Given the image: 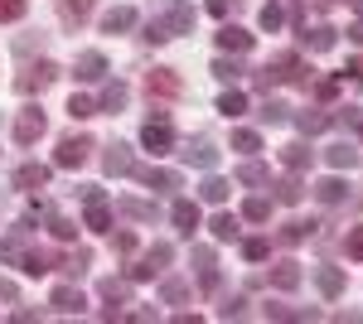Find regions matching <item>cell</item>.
I'll return each mask as SVG.
<instances>
[{
	"instance_id": "cell-22",
	"label": "cell",
	"mask_w": 363,
	"mask_h": 324,
	"mask_svg": "<svg viewBox=\"0 0 363 324\" xmlns=\"http://www.w3.org/2000/svg\"><path fill=\"white\" fill-rule=\"evenodd\" d=\"M315 286H320V296H325V300H339V296H344V271H339V267H320V271H315Z\"/></svg>"
},
{
	"instance_id": "cell-16",
	"label": "cell",
	"mask_w": 363,
	"mask_h": 324,
	"mask_svg": "<svg viewBox=\"0 0 363 324\" xmlns=\"http://www.w3.org/2000/svg\"><path fill=\"white\" fill-rule=\"evenodd\" d=\"M301 44H306L310 54H330V49L339 44V29H330V25H315V29H306V34H301Z\"/></svg>"
},
{
	"instance_id": "cell-35",
	"label": "cell",
	"mask_w": 363,
	"mask_h": 324,
	"mask_svg": "<svg viewBox=\"0 0 363 324\" xmlns=\"http://www.w3.org/2000/svg\"><path fill=\"white\" fill-rule=\"evenodd\" d=\"M218 111H223L228 121H233V116H242V111H247V92H238V87H228L223 97H218Z\"/></svg>"
},
{
	"instance_id": "cell-51",
	"label": "cell",
	"mask_w": 363,
	"mask_h": 324,
	"mask_svg": "<svg viewBox=\"0 0 363 324\" xmlns=\"http://www.w3.org/2000/svg\"><path fill=\"white\" fill-rule=\"evenodd\" d=\"M242 310H247V300H242V296H233V300H223V305H218V315H223V320H238Z\"/></svg>"
},
{
	"instance_id": "cell-23",
	"label": "cell",
	"mask_w": 363,
	"mask_h": 324,
	"mask_svg": "<svg viewBox=\"0 0 363 324\" xmlns=\"http://www.w3.org/2000/svg\"><path fill=\"white\" fill-rule=\"evenodd\" d=\"M165 25H169V39H174V34H189V29H194V10H189L184 0H174L169 15H165Z\"/></svg>"
},
{
	"instance_id": "cell-3",
	"label": "cell",
	"mask_w": 363,
	"mask_h": 324,
	"mask_svg": "<svg viewBox=\"0 0 363 324\" xmlns=\"http://www.w3.org/2000/svg\"><path fill=\"white\" fill-rule=\"evenodd\" d=\"M145 97L150 102H174V97H184V78L174 68H150L145 73Z\"/></svg>"
},
{
	"instance_id": "cell-29",
	"label": "cell",
	"mask_w": 363,
	"mask_h": 324,
	"mask_svg": "<svg viewBox=\"0 0 363 324\" xmlns=\"http://www.w3.org/2000/svg\"><path fill=\"white\" fill-rule=\"evenodd\" d=\"M281 164H286V169H306V164H310V145H306V140L281 145Z\"/></svg>"
},
{
	"instance_id": "cell-59",
	"label": "cell",
	"mask_w": 363,
	"mask_h": 324,
	"mask_svg": "<svg viewBox=\"0 0 363 324\" xmlns=\"http://www.w3.org/2000/svg\"><path fill=\"white\" fill-rule=\"evenodd\" d=\"M349 39H354V44H363V20H359V25H349Z\"/></svg>"
},
{
	"instance_id": "cell-26",
	"label": "cell",
	"mask_w": 363,
	"mask_h": 324,
	"mask_svg": "<svg viewBox=\"0 0 363 324\" xmlns=\"http://www.w3.org/2000/svg\"><path fill=\"white\" fill-rule=\"evenodd\" d=\"M296 126H301V135H320V131H330V126H335V116H330V111H301V116H296Z\"/></svg>"
},
{
	"instance_id": "cell-40",
	"label": "cell",
	"mask_w": 363,
	"mask_h": 324,
	"mask_svg": "<svg viewBox=\"0 0 363 324\" xmlns=\"http://www.w3.org/2000/svg\"><path fill=\"white\" fill-rule=\"evenodd\" d=\"M58 267L68 271V276H83L92 267V252H68V257H58Z\"/></svg>"
},
{
	"instance_id": "cell-33",
	"label": "cell",
	"mask_w": 363,
	"mask_h": 324,
	"mask_svg": "<svg viewBox=\"0 0 363 324\" xmlns=\"http://www.w3.org/2000/svg\"><path fill=\"white\" fill-rule=\"evenodd\" d=\"M238 184H272V169L262 160H247V164H238Z\"/></svg>"
},
{
	"instance_id": "cell-28",
	"label": "cell",
	"mask_w": 363,
	"mask_h": 324,
	"mask_svg": "<svg viewBox=\"0 0 363 324\" xmlns=\"http://www.w3.org/2000/svg\"><path fill=\"white\" fill-rule=\"evenodd\" d=\"M272 189H277V203H301V199H306V184L296 179V169H291L286 179H277Z\"/></svg>"
},
{
	"instance_id": "cell-17",
	"label": "cell",
	"mask_w": 363,
	"mask_h": 324,
	"mask_svg": "<svg viewBox=\"0 0 363 324\" xmlns=\"http://www.w3.org/2000/svg\"><path fill=\"white\" fill-rule=\"evenodd\" d=\"M301 281H306V271H301V262H291V257L272 267V286H277V291H296Z\"/></svg>"
},
{
	"instance_id": "cell-55",
	"label": "cell",
	"mask_w": 363,
	"mask_h": 324,
	"mask_svg": "<svg viewBox=\"0 0 363 324\" xmlns=\"http://www.w3.org/2000/svg\"><path fill=\"white\" fill-rule=\"evenodd\" d=\"M0 300H5V305H15V300H20V291H15V281H5V276H0Z\"/></svg>"
},
{
	"instance_id": "cell-34",
	"label": "cell",
	"mask_w": 363,
	"mask_h": 324,
	"mask_svg": "<svg viewBox=\"0 0 363 324\" xmlns=\"http://www.w3.org/2000/svg\"><path fill=\"white\" fill-rule=\"evenodd\" d=\"M116 213H126V218H140V223H150V218H155V203H145V199H116Z\"/></svg>"
},
{
	"instance_id": "cell-10",
	"label": "cell",
	"mask_w": 363,
	"mask_h": 324,
	"mask_svg": "<svg viewBox=\"0 0 363 324\" xmlns=\"http://www.w3.org/2000/svg\"><path fill=\"white\" fill-rule=\"evenodd\" d=\"M49 174H54V164H20L10 184H15V189H25V194H39L44 184H49Z\"/></svg>"
},
{
	"instance_id": "cell-15",
	"label": "cell",
	"mask_w": 363,
	"mask_h": 324,
	"mask_svg": "<svg viewBox=\"0 0 363 324\" xmlns=\"http://www.w3.org/2000/svg\"><path fill=\"white\" fill-rule=\"evenodd\" d=\"M131 174H136L140 184H145V189H179V174H174V169H160V164H150V169H131Z\"/></svg>"
},
{
	"instance_id": "cell-14",
	"label": "cell",
	"mask_w": 363,
	"mask_h": 324,
	"mask_svg": "<svg viewBox=\"0 0 363 324\" xmlns=\"http://www.w3.org/2000/svg\"><path fill=\"white\" fill-rule=\"evenodd\" d=\"M92 5H97V0H58V20L68 29H83L87 20H92Z\"/></svg>"
},
{
	"instance_id": "cell-13",
	"label": "cell",
	"mask_w": 363,
	"mask_h": 324,
	"mask_svg": "<svg viewBox=\"0 0 363 324\" xmlns=\"http://www.w3.org/2000/svg\"><path fill=\"white\" fill-rule=\"evenodd\" d=\"M102 169H107V174H131V169H136V160H131V145H121V140H112V145H107V155H102Z\"/></svg>"
},
{
	"instance_id": "cell-18",
	"label": "cell",
	"mask_w": 363,
	"mask_h": 324,
	"mask_svg": "<svg viewBox=\"0 0 363 324\" xmlns=\"http://www.w3.org/2000/svg\"><path fill=\"white\" fill-rule=\"evenodd\" d=\"M126 29H136V10L131 5H112L102 15V34H126Z\"/></svg>"
},
{
	"instance_id": "cell-31",
	"label": "cell",
	"mask_w": 363,
	"mask_h": 324,
	"mask_svg": "<svg viewBox=\"0 0 363 324\" xmlns=\"http://www.w3.org/2000/svg\"><path fill=\"white\" fill-rule=\"evenodd\" d=\"M228 189H233L228 179H218V174H208V179L199 184V199H203V203H228Z\"/></svg>"
},
{
	"instance_id": "cell-24",
	"label": "cell",
	"mask_w": 363,
	"mask_h": 324,
	"mask_svg": "<svg viewBox=\"0 0 363 324\" xmlns=\"http://www.w3.org/2000/svg\"><path fill=\"white\" fill-rule=\"evenodd\" d=\"M83 228H92V233H112V208H107V199H97V203H87V213H83Z\"/></svg>"
},
{
	"instance_id": "cell-54",
	"label": "cell",
	"mask_w": 363,
	"mask_h": 324,
	"mask_svg": "<svg viewBox=\"0 0 363 324\" xmlns=\"http://www.w3.org/2000/svg\"><path fill=\"white\" fill-rule=\"evenodd\" d=\"M335 121H339V126H363V111L359 107H339Z\"/></svg>"
},
{
	"instance_id": "cell-48",
	"label": "cell",
	"mask_w": 363,
	"mask_h": 324,
	"mask_svg": "<svg viewBox=\"0 0 363 324\" xmlns=\"http://www.w3.org/2000/svg\"><path fill=\"white\" fill-rule=\"evenodd\" d=\"M238 73H242V68H238L233 58H213V78H223V82H238Z\"/></svg>"
},
{
	"instance_id": "cell-11",
	"label": "cell",
	"mask_w": 363,
	"mask_h": 324,
	"mask_svg": "<svg viewBox=\"0 0 363 324\" xmlns=\"http://www.w3.org/2000/svg\"><path fill=\"white\" fill-rule=\"evenodd\" d=\"M49 305H54L58 315H83V310H87V296L78 291V286H54Z\"/></svg>"
},
{
	"instance_id": "cell-57",
	"label": "cell",
	"mask_w": 363,
	"mask_h": 324,
	"mask_svg": "<svg viewBox=\"0 0 363 324\" xmlns=\"http://www.w3.org/2000/svg\"><path fill=\"white\" fill-rule=\"evenodd\" d=\"M203 5H208V15H218V20H223L228 10H233V0H203Z\"/></svg>"
},
{
	"instance_id": "cell-46",
	"label": "cell",
	"mask_w": 363,
	"mask_h": 324,
	"mask_svg": "<svg viewBox=\"0 0 363 324\" xmlns=\"http://www.w3.org/2000/svg\"><path fill=\"white\" fill-rule=\"evenodd\" d=\"M160 296H165V305H184V300H189V286H184V281H165Z\"/></svg>"
},
{
	"instance_id": "cell-25",
	"label": "cell",
	"mask_w": 363,
	"mask_h": 324,
	"mask_svg": "<svg viewBox=\"0 0 363 324\" xmlns=\"http://www.w3.org/2000/svg\"><path fill=\"white\" fill-rule=\"evenodd\" d=\"M344 194H349V184H344L339 174H325V179L315 184V199H320V203H344Z\"/></svg>"
},
{
	"instance_id": "cell-60",
	"label": "cell",
	"mask_w": 363,
	"mask_h": 324,
	"mask_svg": "<svg viewBox=\"0 0 363 324\" xmlns=\"http://www.w3.org/2000/svg\"><path fill=\"white\" fill-rule=\"evenodd\" d=\"M349 5H354V10H359V15H363V0H349Z\"/></svg>"
},
{
	"instance_id": "cell-58",
	"label": "cell",
	"mask_w": 363,
	"mask_h": 324,
	"mask_svg": "<svg viewBox=\"0 0 363 324\" xmlns=\"http://www.w3.org/2000/svg\"><path fill=\"white\" fill-rule=\"evenodd\" d=\"M344 73H349L354 82H363V58H349V68H344Z\"/></svg>"
},
{
	"instance_id": "cell-5",
	"label": "cell",
	"mask_w": 363,
	"mask_h": 324,
	"mask_svg": "<svg viewBox=\"0 0 363 324\" xmlns=\"http://www.w3.org/2000/svg\"><path fill=\"white\" fill-rule=\"evenodd\" d=\"M58 82V63L54 58H39V63H29L25 73L15 78V87L25 92V97H34V92H44V87H54Z\"/></svg>"
},
{
	"instance_id": "cell-41",
	"label": "cell",
	"mask_w": 363,
	"mask_h": 324,
	"mask_svg": "<svg viewBox=\"0 0 363 324\" xmlns=\"http://www.w3.org/2000/svg\"><path fill=\"white\" fill-rule=\"evenodd\" d=\"M310 233H315V223H306V218H291V223L281 228V238H286V242H306Z\"/></svg>"
},
{
	"instance_id": "cell-19",
	"label": "cell",
	"mask_w": 363,
	"mask_h": 324,
	"mask_svg": "<svg viewBox=\"0 0 363 324\" xmlns=\"http://www.w3.org/2000/svg\"><path fill=\"white\" fill-rule=\"evenodd\" d=\"M218 49H223V54H247L252 34L242 25H223V29H218Z\"/></svg>"
},
{
	"instance_id": "cell-50",
	"label": "cell",
	"mask_w": 363,
	"mask_h": 324,
	"mask_svg": "<svg viewBox=\"0 0 363 324\" xmlns=\"http://www.w3.org/2000/svg\"><path fill=\"white\" fill-rule=\"evenodd\" d=\"M315 97H320V102H335L339 97V78H320L315 82Z\"/></svg>"
},
{
	"instance_id": "cell-2",
	"label": "cell",
	"mask_w": 363,
	"mask_h": 324,
	"mask_svg": "<svg viewBox=\"0 0 363 324\" xmlns=\"http://www.w3.org/2000/svg\"><path fill=\"white\" fill-rule=\"evenodd\" d=\"M92 150H97V140H92V135H83V131H78V135H63V140H58V150H54V169H83Z\"/></svg>"
},
{
	"instance_id": "cell-6",
	"label": "cell",
	"mask_w": 363,
	"mask_h": 324,
	"mask_svg": "<svg viewBox=\"0 0 363 324\" xmlns=\"http://www.w3.org/2000/svg\"><path fill=\"white\" fill-rule=\"evenodd\" d=\"M169 262H174V247H169V242L145 247V252L136 257V267H131V281H150V276H160Z\"/></svg>"
},
{
	"instance_id": "cell-49",
	"label": "cell",
	"mask_w": 363,
	"mask_h": 324,
	"mask_svg": "<svg viewBox=\"0 0 363 324\" xmlns=\"http://www.w3.org/2000/svg\"><path fill=\"white\" fill-rule=\"evenodd\" d=\"M344 252H349L354 262H363V228H349V238H344Z\"/></svg>"
},
{
	"instance_id": "cell-56",
	"label": "cell",
	"mask_w": 363,
	"mask_h": 324,
	"mask_svg": "<svg viewBox=\"0 0 363 324\" xmlns=\"http://www.w3.org/2000/svg\"><path fill=\"white\" fill-rule=\"evenodd\" d=\"M199 286H203V291H218V267H213V271H199Z\"/></svg>"
},
{
	"instance_id": "cell-7",
	"label": "cell",
	"mask_w": 363,
	"mask_h": 324,
	"mask_svg": "<svg viewBox=\"0 0 363 324\" xmlns=\"http://www.w3.org/2000/svg\"><path fill=\"white\" fill-rule=\"evenodd\" d=\"M140 145H145L150 155H165V150H174V126H169V116H150V121L140 126Z\"/></svg>"
},
{
	"instance_id": "cell-53",
	"label": "cell",
	"mask_w": 363,
	"mask_h": 324,
	"mask_svg": "<svg viewBox=\"0 0 363 324\" xmlns=\"http://www.w3.org/2000/svg\"><path fill=\"white\" fill-rule=\"evenodd\" d=\"M218 262H213V247H194V271H213Z\"/></svg>"
},
{
	"instance_id": "cell-32",
	"label": "cell",
	"mask_w": 363,
	"mask_h": 324,
	"mask_svg": "<svg viewBox=\"0 0 363 324\" xmlns=\"http://www.w3.org/2000/svg\"><path fill=\"white\" fill-rule=\"evenodd\" d=\"M97 291H102V300H107V305H126V300H131V281H116V276H107Z\"/></svg>"
},
{
	"instance_id": "cell-39",
	"label": "cell",
	"mask_w": 363,
	"mask_h": 324,
	"mask_svg": "<svg viewBox=\"0 0 363 324\" xmlns=\"http://www.w3.org/2000/svg\"><path fill=\"white\" fill-rule=\"evenodd\" d=\"M68 116H73V121H87V116H97V102L83 97V92H73V97H68Z\"/></svg>"
},
{
	"instance_id": "cell-8",
	"label": "cell",
	"mask_w": 363,
	"mask_h": 324,
	"mask_svg": "<svg viewBox=\"0 0 363 324\" xmlns=\"http://www.w3.org/2000/svg\"><path fill=\"white\" fill-rule=\"evenodd\" d=\"M169 223H174V233H179V238H194L199 228H203V213H199L194 199H174V208H169Z\"/></svg>"
},
{
	"instance_id": "cell-9",
	"label": "cell",
	"mask_w": 363,
	"mask_h": 324,
	"mask_svg": "<svg viewBox=\"0 0 363 324\" xmlns=\"http://www.w3.org/2000/svg\"><path fill=\"white\" fill-rule=\"evenodd\" d=\"M73 78H78V82H102V78H107V54L83 49V54L73 58Z\"/></svg>"
},
{
	"instance_id": "cell-27",
	"label": "cell",
	"mask_w": 363,
	"mask_h": 324,
	"mask_svg": "<svg viewBox=\"0 0 363 324\" xmlns=\"http://www.w3.org/2000/svg\"><path fill=\"white\" fill-rule=\"evenodd\" d=\"M325 160H330V169H354V164H359V150H354L349 140H339V145L325 150Z\"/></svg>"
},
{
	"instance_id": "cell-38",
	"label": "cell",
	"mask_w": 363,
	"mask_h": 324,
	"mask_svg": "<svg viewBox=\"0 0 363 324\" xmlns=\"http://www.w3.org/2000/svg\"><path fill=\"white\" fill-rule=\"evenodd\" d=\"M49 233H54L58 242H73V238H78V223L63 218V213H49Z\"/></svg>"
},
{
	"instance_id": "cell-44",
	"label": "cell",
	"mask_w": 363,
	"mask_h": 324,
	"mask_svg": "<svg viewBox=\"0 0 363 324\" xmlns=\"http://www.w3.org/2000/svg\"><path fill=\"white\" fill-rule=\"evenodd\" d=\"M233 150H242V155H257V150H262V135H257V131H233Z\"/></svg>"
},
{
	"instance_id": "cell-20",
	"label": "cell",
	"mask_w": 363,
	"mask_h": 324,
	"mask_svg": "<svg viewBox=\"0 0 363 324\" xmlns=\"http://www.w3.org/2000/svg\"><path fill=\"white\" fill-rule=\"evenodd\" d=\"M126 102H131V87H126V82L116 78V82H107V87H102V97H97V111H121L126 107Z\"/></svg>"
},
{
	"instance_id": "cell-47",
	"label": "cell",
	"mask_w": 363,
	"mask_h": 324,
	"mask_svg": "<svg viewBox=\"0 0 363 324\" xmlns=\"http://www.w3.org/2000/svg\"><path fill=\"white\" fill-rule=\"evenodd\" d=\"M165 39H169V25L160 20V15H155V20L145 25V44H165Z\"/></svg>"
},
{
	"instance_id": "cell-21",
	"label": "cell",
	"mask_w": 363,
	"mask_h": 324,
	"mask_svg": "<svg viewBox=\"0 0 363 324\" xmlns=\"http://www.w3.org/2000/svg\"><path fill=\"white\" fill-rule=\"evenodd\" d=\"M184 160L199 164V169H213V164H218V145H213V140H189V145H184Z\"/></svg>"
},
{
	"instance_id": "cell-45",
	"label": "cell",
	"mask_w": 363,
	"mask_h": 324,
	"mask_svg": "<svg viewBox=\"0 0 363 324\" xmlns=\"http://www.w3.org/2000/svg\"><path fill=\"white\" fill-rule=\"evenodd\" d=\"M242 257H247V262H267V257H272V242H267V238H247V242H242Z\"/></svg>"
},
{
	"instance_id": "cell-42",
	"label": "cell",
	"mask_w": 363,
	"mask_h": 324,
	"mask_svg": "<svg viewBox=\"0 0 363 324\" xmlns=\"http://www.w3.org/2000/svg\"><path fill=\"white\" fill-rule=\"evenodd\" d=\"M257 116H262V121H267V126H281V121H286V116H291V107H286V102H272V97H267V102H262V111H257Z\"/></svg>"
},
{
	"instance_id": "cell-30",
	"label": "cell",
	"mask_w": 363,
	"mask_h": 324,
	"mask_svg": "<svg viewBox=\"0 0 363 324\" xmlns=\"http://www.w3.org/2000/svg\"><path fill=\"white\" fill-rule=\"evenodd\" d=\"M208 233H213V242H233V238H238V218L233 213H213L208 218Z\"/></svg>"
},
{
	"instance_id": "cell-37",
	"label": "cell",
	"mask_w": 363,
	"mask_h": 324,
	"mask_svg": "<svg viewBox=\"0 0 363 324\" xmlns=\"http://www.w3.org/2000/svg\"><path fill=\"white\" fill-rule=\"evenodd\" d=\"M257 25L267 29V34H277V29L286 25V10H281L277 0H267V5H262V15H257Z\"/></svg>"
},
{
	"instance_id": "cell-4",
	"label": "cell",
	"mask_w": 363,
	"mask_h": 324,
	"mask_svg": "<svg viewBox=\"0 0 363 324\" xmlns=\"http://www.w3.org/2000/svg\"><path fill=\"white\" fill-rule=\"evenodd\" d=\"M49 131V116H44V107H39V102H29L25 111H20V116H15V145H39V135Z\"/></svg>"
},
{
	"instance_id": "cell-1",
	"label": "cell",
	"mask_w": 363,
	"mask_h": 324,
	"mask_svg": "<svg viewBox=\"0 0 363 324\" xmlns=\"http://www.w3.org/2000/svg\"><path fill=\"white\" fill-rule=\"evenodd\" d=\"M277 82H296V87H310V68L301 63V54H291V49H286V54H277L272 63H267V68H262V73H257V87H262V92H272Z\"/></svg>"
},
{
	"instance_id": "cell-36",
	"label": "cell",
	"mask_w": 363,
	"mask_h": 324,
	"mask_svg": "<svg viewBox=\"0 0 363 324\" xmlns=\"http://www.w3.org/2000/svg\"><path fill=\"white\" fill-rule=\"evenodd\" d=\"M242 218H247V223H267V218H272V199H262V194L242 199Z\"/></svg>"
},
{
	"instance_id": "cell-43",
	"label": "cell",
	"mask_w": 363,
	"mask_h": 324,
	"mask_svg": "<svg viewBox=\"0 0 363 324\" xmlns=\"http://www.w3.org/2000/svg\"><path fill=\"white\" fill-rule=\"evenodd\" d=\"M29 0H0V25H15V20H25Z\"/></svg>"
},
{
	"instance_id": "cell-52",
	"label": "cell",
	"mask_w": 363,
	"mask_h": 324,
	"mask_svg": "<svg viewBox=\"0 0 363 324\" xmlns=\"http://www.w3.org/2000/svg\"><path fill=\"white\" fill-rule=\"evenodd\" d=\"M112 252L131 257V252H136V233H116V238H112Z\"/></svg>"
},
{
	"instance_id": "cell-12",
	"label": "cell",
	"mask_w": 363,
	"mask_h": 324,
	"mask_svg": "<svg viewBox=\"0 0 363 324\" xmlns=\"http://www.w3.org/2000/svg\"><path fill=\"white\" fill-rule=\"evenodd\" d=\"M15 262H20V271H25V276H49V271L58 267V257H54V252H44V247H34V252H20Z\"/></svg>"
}]
</instances>
